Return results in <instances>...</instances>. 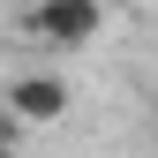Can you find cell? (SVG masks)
Masks as SVG:
<instances>
[{
	"label": "cell",
	"mask_w": 158,
	"mask_h": 158,
	"mask_svg": "<svg viewBox=\"0 0 158 158\" xmlns=\"http://www.w3.org/2000/svg\"><path fill=\"white\" fill-rule=\"evenodd\" d=\"M106 30V8L98 0H38L30 8V38H45V45H90V38Z\"/></svg>",
	"instance_id": "cell-1"
},
{
	"label": "cell",
	"mask_w": 158,
	"mask_h": 158,
	"mask_svg": "<svg viewBox=\"0 0 158 158\" xmlns=\"http://www.w3.org/2000/svg\"><path fill=\"white\" fill-rule=\"evenodd\" d=\"M8 106H15V121H60L68 113V83L60 75H23L8 90Z\"/></svg>",
	"instance_id": "cell-2"
},
{
	"label": "cell",
	"mask_w": 158,
	"mask_h": 158,
	"mask_svg": "<svg viewBox=\"0 0 158 158\" xmlns=\"http://www.w3.org/2000/svg\"><path fill=\"white\" fill-rule=\"evenodd\" d=\"M0 158H15V151H8V143H0Z\"/></svg>",
	"instance_id": "cell-3"
}]
</instances>
